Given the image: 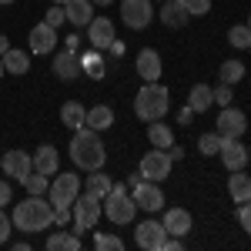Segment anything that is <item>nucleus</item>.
Wrapping results in <instances>:
<instances>
[{"mask_svg": "<svg viewBox=\"0 0 251 251\" xmlns=\"http://www.w3.org/2000/svg\"><path fill=\"white\" fill-rule=\"evenodd\" d=\"M100 214H104V208H100V198H94V194L84 191V198L77 194V201L71 204V218H74V234L87 231V228H94L97 221H100Z\"/></svg>", "mask_w": 251, "mask_h": 251, "instance_id": "nucleus-6", "label": "nucleus"}, {"mask_svg": "<svg viewBox=\"0 0 251 251\" xmlns=\"http://www.w3.org/2000/svg\"><path fill=\"white\" fill-rule=\"evenodd\" d=\"M131 198H134V204L141 211H161L164 208V194H161V184L157 181H137Z\"/></svg>", "mask_w": 251, "mask_h": 251, "instance_id": "nucleus-10", "label": "nucleus"}, {"mask_svg": "<svg viewBox=\"0 0 251 251\" xmlns=\"http://www.w3.org/2000/svg\"><path fill=\"white\" fill-rule=\"evenodd\" d=\"M10 201V181H0V208Z\"/></svg>", "mask_w": 251, "mask_h": 251, "instance_id": "nucleus-42", "label": "nucleus"}, {"mask_svg": "<svg viewBox=\"0 0 251 251\" xmlns=\"http://www.w3.org/2000/svg\"><path fill=\"white\" fill-rule=\"evenodd\" d=\"M148 141H151L154 148H161V151H168V148L174 144V134H171V127H168V124L151 121V124H148Z\"/></svg>", "mask_w": 251, "mask_h": 251, "instance_id": "nucleus-28", "label": "nucleus"}, {"mask_svg": "<svg viewBox=\"0 0 251 251\" xmlns=\"http://www.w3.org/2000/svg\"><path fill=\"white\" fill-rule=\"evenodd\" d=\"M91 3H94V7H111L114 0H91Z\"/></svg>", "mask_w": 251, "mask_h": 251, "instance_id": "nucleus-45", "label": "nucleus"}, {"mask_svg": "<svg viewBox=\"0 0 251 251\" xmlns=\"http://www.w3.org/2000/svg\"><path fill=\"white\" fill-rule=\"evenodd\" d=\"M238 225H241V228H245V231L251 234V201L238 204Z\"/></svg>", "mask_w": 251, "mask_h": 251, "instance_id": "nucleus-38", "label": "nucleus"}, {"mask_svg": "<svg viewBox=\"0 0 251 251\" xmlns=\"http://www.w3.org/2000/svg\"><path fill=\"white\" fill-rule=\"evenodd\" d=\"M221 144H225V137L218 134V131H214V134H201L198 151H201V154H218V151H221Z\"/></svg>", "mask_w": 251, "mask_h": 251, "instance_id": "nucleus-34", "label": "nucleus"}, {"mask_svg": "<svg viewBox=\"0 0 251 251\" xmlns=\"http://www.w3.org/2000/svg\"><path fill=\"white\" fill-rule=\"evenodd\" d=\"M214 100H218L221 107H231V84H221V87L214 91Z\"/></svg>", "mask_w": 251, "mask_h": 251, "instance_id": "nucleus-40", "label": "nucleus"}, {"mask_svg": "<svg viewBox=\"0 0 251 251\" xmlns=\"http://www.w3.org/2000/svg\"><path fill=\"white\" fill-rule=\"evenodd\" d=\"M0 168L7 171V177L24 181L27 174L34 171V157L27 154V151H7V154H3V161H0Z\"/></svg>", "mask_w": 251, "mask_h": 251, "instance_id": "nucleus-12", "label": "nucleus"}, {"mask_svg": "<svg viewBox=\"0 0 251 251\" xmlns=\"http://www.w3.org/2000/svg\"><path fill=\"white\" fill-rule=\"evenodd\" d=\"M80 67H84V74H87V77H94V80H100L104 77V60H100V54H84V57H80Z\"/></svg>", "mask_w": 251, "mask_h": 251, "instance_id": "nucleus-32", "label": "nucleus"}, {"mask_svg": "<svg viewBox=\"0 0 251 251\" xmlns=\"http://www.w3.org/2000/svg\"><path fill=\"white\" fill-rule=\"evenodd\" d=\"M248 164H251V151H248Z\"/></svg>", "mask_w": 251, "mask_h": 251, "instance_id": "nucleus-49", "label": "nucleus"}, {"mask_svg": "<svg viewBox=\"0 0 251 251\" xmlns=\"http://www.w3.org/2000/svg\"><path fill=\"white\" fill-rule=\"evenodd\" d=\"M111 188H114V181H111L107 174L100 171V168H97V171H91V174H87V181H84V191L94 194V198H104V194L111 191Z\"/></svg>", "mask_w": 251, "mask_h": 251, "instance_id": "nucleus-26", "label": "nucleus"}, {"mask_svg": "<svg viewBox=\"0 0 251 251\" xmlns=\"http://www.w3.org/2000/svg\"><path fill=\"white\" fill-rule=\"evenodd\" d=\"M228 194H231L238 204L251 201V177L245 171H231V177H228Z\"/></svg>", "mask_w": 251, "mask_h": 251, "instance_id": "nucleus-23", "label": "nucleus"}, {"mask_svg": "<svg viewBox=\"0 0 251 251\" xmlns=\"http://www.w3.org/2000/svg\"><path fill=\"white\" fill-rule=\"evenodd\" d=\"M84 117H87V107H84L80 100H67V104L60 107V121H64L71 131H80V127H84Z\"/></svg>", "mask_w": 251, "mask_h": 251, "instance_id": "nucleus-25", "label": "nucleus"}, {"mask_svg": "<svg viewBox=\"0 0 251 251\" xmlns=\"http://www.w3.org/2000/svg\"><path fill=\"white\" fill-rule=\"evenodd\" d=\"M184 3H188V14L191 17H204L211 10V0H184Z\"/></svg>", "mask_w": 251, "mask_h": 251, "instance_id": "nucleus-37", "label": "nucleus"}, {"mask_svg": "<svg viewBox=\"0 0 251 251\" xmlns=\"http://www.w3.org/2000/svg\"><path fill=\"white\" fill-rule=\"evenodd\" d=\"M171 154L168 151H161V148H154V151H148V154L141 157V164H137V174L144 177V181H168V174H171Z\"/></svg>", "mask_w": 251, "mask_h": 251, "instance_id": "nucleus-7", "label": "nucleus"}, {"mask_svg": "<svg viewBox=\"0 0 251 251\" xmlns=\"http://www.w3.org/2000/svg\"><path fill=\"white\" fill-rule=\"evenodd\" d=\"M3 74H7V71H3V60H0V77H3Z\"/></svg>", "mask_w": 251, "mask_h": 251, "instance_id": "nucleus-46", "label": "nucleus"}, {"mask_svg": "<svg viewBox=\"0 0 251 251\" xmlns=\"http://www.w3.org/2000/svg\"><path fill=\"white\" fill-rule=\"evenodd\" d=\"M100 208L107 214V221H114V225H131V221H134V211H137L134 198L124 191L121 184H114L111 191L100 198Z\"/></svg>", "mask_w": 251, "mask_h": 251, "instance_id": "nucleus-4", "label": "nucleus"}, {"mask_svg": "<svg viewBox=\"0 0 251 251\" xmlns=\"http://www.w3.org/2000/svg\"><path fill=\"white\" fill-rule=\"evenodd\" d=\"M80 194V177L74 171H64V174H54V184L47 188V201L54 208H71Z\"/></svg>", "mask_w": 251, "mask_h": 251, "instance_id": "nucleus-5", "label": "nucleus"}, {"mask_svg": "<svg viewBox=\"0 0 251 251\" xmlns=\"http://www.w3.org/2000/svg\"><path fill=\"white\" fill-rule=\"evenodd\" d=\"M10 221H14V228H20V231H27V234L44 231L47 225H54V204L44 194H34V198L20 201L17 208H14Z\"/></svg>", "mask_w": 251, "mask_h": 251, "instance_id": "nucleus-1", "label": "nucleus"}, {"mask_svg": "<svg viewBox=\"0 0 251 251\" xmlns=\"http://www.w3.org/2000/svg\"><path fill=\"white\" fill-rule=\"evenodd\" d=\"M10 231H14V221L0 211V245H7V241H10Z\"/></svg>", "mask_w": 251, "mask_h": 251, "instance_id": "nucleus-39", "label": "nucleus"}, {"mask_svg": "<svg viewBox=\"0 0 251 251\" xmlns=\"http://www.w3.org/2000/svg\"><path fill=\"white\" fill-rule=\"evenodd\" d=\"M87 40H91L94 50H107V47L114 44V24L107 17H94L87 24Z\"/></svg>", "mask_w": 251, "mask_h": 251, "instance_id": "nucleus-15", "label": "nucleus"}, {"mask_svg": "<svg viewBox=\"0 0 251 251\" xmlns=\"http://www.w3.org/2000/svg\"><path fill=\"white\" fill-rule=\"evenodd\" d=\"M121 20H124L131 30H144V27L154 20V3H151V0H124V3H121Z\"/></svg>", "mask_w": 251, "mask_h": 251, "instance_id": "nucleus-9", "label": "nucleus"}, {"mask_svg": "<svg viewBox=\"0 0 251 251\" xmlns=\"http://www.w3.org/2000/svg\"><path fill=\"white\" fill-rule=\"evenodd\" d=\"M134 67H137V74L148 80V84H154L157 77H161V54L157 50H151V47H144L141 54H137V60H134Z\"/></svg>", "mask_w": 251, "mask_h": 251, "instance_id": "nucleus-18", "label": "nucleus"}, {"mask_svg": "<svg viewBox=\"0 0 251 251\" xmlns=\"http://www.w3.org/2000/svg\"><path fill=\"white\" fill-rule=\"evenodd\" d=\"M50 3H60V7H64V3H67V0H50Z\"/></svg>", "mask_w": 251, "mask_h": 251, "instance_id": "nucleus-47", "label": "nucleus"}, {"mask_svg": "<svg viewBox=\"0 0 251 251\" xmlns=\"http://www.w3.org/2000/svg\"><path fill=\"white\" fill-rule=\"evenodd\" d=\"M214 104V91L208 84H194L191 91H188V107H191L194 114H201V111H208Z\"/></svg>", "mask_w": 251, "mask_h": 251, "instance_id": "nucleus-24", "label": "nucleus"}, {"mask_svg": "<svg viewBox=\"0 0 251 251\" xmlns=\"http://www.w3.org/2000/svg\"><path fill=\"white\" fill-rule=\"evenodd\" d=\"M7 50H10V40H7V34H0V57H3Z\"/></svg>", "mask_w": 251, "mask_h": 251, "instance_id": "nucleus-44", "label": "nucleus"}, {"mask_svg": "<svg viewBox=\"0 0 251 251\" xmlns=\"http://www.w3.org/2000/svg\"><path fill=\"white\" fill-rule=\"evenodd\" d=\"M248 131V117L241 114V111H234V107H225L221 114H218V134L225 137V141H231V137H241Z\"/></svg>", "mask_w": 251, "mask_h": 251, "instance_id": "nucleus-11", "label": "nucleus"}, {"mask_svg": "<svg viewBox=\"0 0 251 251\" xmlns=\"http://www.w3.org/2000/svg\"><path fill=\"white\" fill-rule=\"evenodd\" d=\"M168 238L171 234L164 231V225L161 221H137V228H134V241H137V248H144V251H161L164 245H168Z\"/></svg>", "mask_w": 251, "mask_h": 251, "instance_id": "nucleus-8", "label": "nucleus"}, {"mask_svg": "<svg viewBox=\"0 0 251 251\" xmlns=\"http://www.w3.org/2000/svg\"><path fill=\"white\" fill-rule=\"evenodd\" d=\"M177 121H181L184 127H188V124H191V121H194V111H191V107H188V104H184V107L177 111Z\"/></svg>", "mask_w": 251, "mask_h": 251, "instance_id": "nucleus-41", "label": "nucleus"}, {"mask_svg": "<svg viewBox=\"0 0 251 251\" xmlns=\"http://www.w3.org/2000/svg\"><path fill=\"white\" fill-rule=\"evenodd\" d=\"M111 124H114V111H111L107 104L91 107V111H87V117H84V127H91V131H107Z\"/></svg>", "mask_w": 251, "mask_h": 251, "instance_id": "nucleus-22", "label": "nucleus"}, {"mask_svg": "<svg viewBox=\"0 0 251 251\" xmlns=\"http://www.w3.org/2000/svg\"><path fill=\"white\" fill-rule=\"evenodd\" d=\"M248 30H251V20H248Z\"/></svg>", "mask_w": 251, "mask_h": 251, "instance_id": "nucleus-50", "label": "nucleus"}, {"mask_svg": "<svg viewBox=\"0 0 251 251\" xmlns=\"http://www.w3.org/2000/svg\"><path fill=\"white\" fill-rule=\"evenodd\" d=\"M57 164H60L57 148H50V144H40L37 151H34V171L47 174V177H54V171H57Z\"/></svg>", "mask_w": 251, "mask_h": 251, "instance_id": "nucleus-21", "label": "nucleus"}, {"mask_svg": "<svg viewBox=\"0 0 251 251\" xmlns=\"http://www.w3.org/2000/svg\"><path fill=\"white\" fill-rule=\"evenodd\" d=\"M80 74H84V67H80L77 50H60V54H54V77L57 80H74Z\"/></svg>", "mask_w": 251, "mask_h": 251, "instance_id": "nucleus-14", "label": "nucleus"}, {"mask_svg": "<svg viewBox=\"0 0 251 251\" xmlns=\"http://www.w3.org/2000/svg\"><path fill=\"white\" fill-rule=\"evenodd\" d=\"M67 20V14H64V7L60 3H50V10H47V17H44V24H50V27H60Z\"/></svg>", "mask_w": 251, "mask_h": 251, "instance_id": "nucleus-36", "label": "nucleus"}, {"mask_svg": "<svg viewBox=\"0 0 251 251\" xmlns=\"http://www.w3.org/2000/svg\"><path fill=\"white\" fill-rule=\"evenodd\" d=\"M168 154H171V161H181V157H184V151H181V148H174V144H171V148H168Z\"/></svg>", "mask_w": 251, "mask_h": 251, "instance_id": "nucleus-43", "label": "nucleus"}, {"mask_svg": "<svg viewBox=\"0 0 251 251\" xmlns=\"http://www.w3.org/2000/svg\"><path fill=\"white\" fill-rule=\"evenodd\" d=\"M64 14H67V20L74 27H87L94 20V3L91 0H67L64 3Z\"/></svg>", "mask_w": 251, "mask_h": 251, "instance_id": "nucleus-20", "label": "nucleus"}, {"mask_svg": "<svg viewBox=\"0 0 251 251\" xmlns=\"http://www.w3.org/2000/svg\"><path fill=\"white\" fill-rule=\"evenodd\" d=\"M168 107H171V94L161 87V84H144L141 91H137L134 97V114L141 117V121H161V117L168 114Z\"/></svg>", "mask_w": 251, "mask_h": 251, "instance_id": "nucleus-3", "label": "nucleus"}, {"mask_svg": "<svg viewBox=\"0 0 251 251\" xmlns=\"http://www.w3.org/2000/svg\"><path fill=\"white\" fill-rule=\"evenodd\" d=\"M71 161L77 164L80 171H97V168L107 164V151H104L97 131H91V127L74 131V141H71Z\"/></svg>", "mask_w": 251, "mask_h": 251, "instance_id": "nucleus-2", "label": "nucleus"}, {"mask_svg": "<svg viewBox=\"0 0 251 251\" xmlns=\"http://www.w3.org/2000/svg\"><path fill=\"white\" fill-rule=\"evenodd\" d=\"M228 44H231V47H238V50H248V47H251L248 24H245V27H241V24H234L231 30H228Z\"/></svg>", "mask_w": 251, "mask_h": 251, "instance_id": "nucleus-33", "label": "nucleus"}, {"mask_svg": "<svg viewBox=\"0 0 251 251\" xmlns=\"http://www.w3.org/2000/svg\"><path fill=\"white\" fill-rule=\"evenodd\" d=\"M218 77H221V84H238V80H245V64H241V60H225V64L218 67Z\"/></svg>", "mask_w": 251, "mask_h": 251, "instance_id": "nucleus-30", "label": "nucleus"}, {"mask_svg": "<svg viewBox=\"0 0 251 251\" xmlns=\"http://www.w3.org/2000/svg\"><path fill=\"white\" fill-rule=\"evenodd\" d=\"M161 225H164V231L171 238H184L191 231V214H188V208H168L164 218H161Z\"/></svg>", "mask_w": 251, "mask_h": 251, "instance_id": "nucleus-17", "label": "nucleus"}, {"mask_svg": "<svg viewBox=\"0 0 251 251\" xmlns=\"http://www.w3.org/2000/svg\"><path fill=\"white\" fill-rule=\"evenodd\" d=\"M47 251H80V234L54 231L50 238H47Z\"/></svg>", "mask_w": 251, "mask_h": 251, "instance_id": "nucleus-27", "label": "nucleus"}, {"mask_svg": "<svg viewBox=\"0 0 251 251\" xmlns=\"http://www.w3.org/2000/svg\"><path fill=\"white\" fill-rule=\"evenodd\" d=\"M27 44H30L34 54H50V50L57 47V27H50V24H37V27L30 30Z\"/></svg>", "mask_w": 251, "mask_h": 251, "instance_id": "nucleus-16", "label": "nucleus"}, {"mask_svg": "<svg viewBox=\"0 0 251 251\" xmlns=\"http://www.w3.org/2000/svg\"><path fill=\"white\" fill-rule=\"evenodd\" d=\"M24 188H27V194H47V188H50V177L47 174H40V171H30L24 181H20Z\"/></svg>", "mask_w": 251, "mask_h": 251, "instance_id": "nucleus-31", "label": "nucleus"}, {"mask_svg": "<svg viewBox=\"0 0 251 251\" xmlns=\"http://www.w3.org/2000/svg\"><path fill=\"white\" fill-rule=\"evenodd\" d=\"M0 60H3V71H7V74H27V71H30L27 54H24V50H17V47H10V50H7Z\"/></svg>", "mask_w": 251, "mask_h": 251, "instance_id": "nucleus-29", "label": "nucleus"}, {"mask_svg": "<svg viewBox=\"0 0 251 251\" xmlns=\"http://www.w3.org/2000/svg\"><path fill=\"white\" fill-rule=\"evenodd\" d=\"M188 17H191V14H188V3H184V0H168V3L161 7V24H164V27H174V30H177V27L188 24Z\"/></svg>", "mask_w": 251, "mask_h": 251, "instance_id": "nucleus-19", "label": "nucleus"}, {"mask_svg": "<svg viewBox=\"0 0 251 251\" xmlns=\"http://www.w3.org/2000/svg\"><path fill=\"white\" fill-rule=\"evenodd\" d=\"M218 154H221V164H225L228 171H245V164H248V148L241 144V137L225 141Z\"/></svg>", "mask_w": 251, "mask_h": 251, "instance_id": "nucleus-13", "label": "nucleus"}, {"mask_svg": "<svg viewBox=\"0 0 251 251\" xmlns=\"http://www.w3.org/2000/svg\"><path fill=\"white\" fill-rule=\"evenodd\" d=\"M0 3H14V0H0Z\"/></svg>", "mask_w": 251, "mask_h": 251, "instance_id": "nucleus-48", "label": "nucleus"}, {"mask_svg": "<svg viewBox=\"0 0 251 251\" xmlns=\"http://www.w3.org/2000/svg\"><path fill=\"white\" fill-rule=\"evenodd\" d=\"M94 248L97 251H124V241L117 234H97L94 238Z\"/></svg>", "mask_w": 251, "mask_h": 251, "instance_id": "nucleus-35", "label": "nucleus"}]
</instances>
